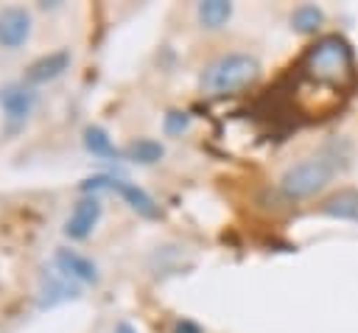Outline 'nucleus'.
Returning <instances> with one entry per match:
<instances>
[{"mask_svg": "<svg viewBox=\"0 0 358 333\" xmlns=\"http://www.w3.org/2000/svg\"><path fill=\"white\" fill-rule=\"evenodd\" d=\"M302 81L313 90H322L324 109L341 106L350 90L355 87V53L350 42L338 34L319 36L299 62Z\"/></svg>", "mask_w": 358, "mask_h": 333, "instance_id": "1", "label": "nucleus"}, {"mask_svg": "<svg viewBox=\"0 0 358 333\" xmlns=\"http://www.w3.org/2000/svg\"><path fill=\"white\" fill-rule=\"evenodd\" d=\"M260 76V64L249 53H227L210 62L201 73V90L210 95H224L249 87Z\"/></svg>", "mask_w": 358, "mask_h": 333, "instance_id": "2", "label": "nucleus"}, {"mask_svg": "<svg viewBox=\"0 0 358 333\" xmlns=\"http://www.w3.org/2000/svg\"><path fill=\"white\" fill-rule=\"evenodd\" d=\"M336 176V162L330 157H305L299 162H294L291 168H285V173L280 176V193L291 201L299 199H310L319 190H324Z\"/></svg>", "mask_w": 358, "mask_h": 333, "instance_id": "3", "label": "nucleus"}, {"mask_svg": "<svg viewBox=\"0 0 358 333\" xmlns=\"http://www.w3.org/2000/svg\"><path fill=\"white\" fill-rule=\"evenodd\" d=\"M101 187H109V190H115L137 215H143V218H157L159 215V207H157V201L143 190V187H137L134 182H126V179H115V176H106V173H98V176H90V179H84L81 182V190L90 196L92 190H101Z\"/></svg>", "mask_w": 358, "mask_h": 333, "instance_id": "4", "label": "nucleus"}, {"mask_svg": "<svg viewBox=\"0 0 358 333\" xmlns=\"http://www.w3.org/2000/svg\"><path fill=\"white\" fill-rule=\"evenodd\" d=\"M98 218H101V199L90 193V196H84V199L73 207L70 218L64 221V235L73 238V241H81V238H87V235L95 229Z\"/></svg>", "mask_w": 358, "mask_h": 333, "instance_id": "5", "label": "nucleus"}, {"mask_svg": "<svg viewBox=\"0 0 358 333\" xmlns=\"http://www.w3.org/2000/svg\"><path fill=\"white\" fill-rule=\"evenodd\" d=\"M31 34V14L22 6H8L0 11V45L20 48Z\"/></svg>", "mask_w": 358, "mask_h": 333, "instance_id": "6", "label": "nucleus"}, {"mask_svg": "<svg viewBox=\"0 0 358 333\" xmlns=\"http://www.w3.org/2000/svg\"><path fill=\"white\" fill-rule=\"evenodd\" d=\"M34 104H36V95H34V90L25 87V84H11V87H6V90L0 92V106H3V112H6V118H8L11 123L25 120V118L31 115Z\"/></svg>", "mask_w": 358, "mask_h": 333, "instance_id": "7", "label": "nucleus"}, {"mask_svg": "<svg viewBox=\"0 0 358 333\" xmlns=\"http://www.w3.org/2000/svg\"><path fill=\"white\" fill-rule=\"evenodd\" d=\"M53 260H56V269H59L64 277H70V280H81V283H95V280H98L95 263H92L90 257L78 255L76 249H59Z\"/></svg>", "mask_w": 358, "mask_h": 333, "instance_id": "8", "label": "nucleus"}, {"mask_svg": "<svg viewBox=\"0 0 358 333\" xmlns=\"http://www.w3.org/2000/svg\"><path fill=\"white\" fill-rule=\"evenodd\" d=\"M67 67H70V53H67V50H56V53H48V56H42V59H36V62L28 67L25 81H28V84H45V81L62 76Z\"/></svg>", "mask_w": 358, "mask_h": 333, "instance_id": "9", "label": "nucleus"}, {"mask_svg": "<svg viewBox=\"0 0 358 333\" xmlns=\"http://www.w3.org/2000/svg\"><path fill=\"white\" fill-rule=\"evenodd\" d=\"M73 297H78V288L70 283V277H64V274L59 271V274L45 277V283H42V297H39V308H50V305L64 302V299H73Z\"/></svg>", "mask_w": 358, "mask_h": 333, "instance_id": "10", "label": "nucleus"}, {"mask_svg": "<svg viewBox=\"0 0 358 333\" xmlns=\"http://www.w3.org/2000/svg\"><path fill=\"white\" fill-rule=\"evenodd\" d=\"M322 213L333 218H358V190H338L322 201Z\"/></svg>", "mask_w": 358, "mask_h": 333, "instance_id": "11", "label": "nucleus"}, {"mask_svg": "<svg viewBox=\"0 0 358 333\" xmlns=\"http://www.w3.org/2000/svg\"><path fill=\"white\" fill-rule=\"evenodd\" d=\"M322 22H324V11L319 6H313V3H302L291 14V25L299 34H316Z\"/></svg>", "mask_w": 358, "mask_h": 333, "instance_id": "12", "label": "nucleus"}, {"mask_svg": "<svg viewBox=\"0 0 358 333\" xmlns=\"http://www.w3.org/2000/svg\"><path fill=\"white\" fill-rule=\"evenodd\" d=\"M232 17V3L227 0H204L199 3V20L204 28H221Z\"/></svg>", "mask_w": 358, "mask_h": 333, "instance_id": "13", "label": "nucleus"}, {"mask_svg": "<svg viewBox=\"0 0 358 333\" xmlns=\"http://www.w3.org/2000/svg\"><path fill=\"white\" fill-rule=\"evenodd\" d=\"M162 154H165L162 143H157V140H151V137H140V140H134V143L129 146V160H134V162H140V165H154V162L162 160Z\"/></svg>", "mask_w": 358, "mask_h": 333, "instance_id": "14", "label": "nucleus"}, {"mask_svg": "<svg viewBox=\"0 0 358 333\" xmlns=\"http://www.w3.org/2000/svg\"><path fill=\"white\" fill-rule=\"evenodd\" d=\"M84 146L90 154L95 157H117V148L112 146L109 134L101 129V126H87L84 129Z\"/></svg>", "mask_w": 358, "mask_h": 333, "instance_id": "15", "label": "nucleus"}, {"mask_svg": "<svg viewBox=\"0 0 358 333\" xmlns=\"http://www.w3.org/2000/svg\"><path fill=\"white\" fill-rule=\"evenodd\" d=\"M187 126H190V115L182 112V109H171V112L162 118V129H165V134H182Z\"/></svg>", "mask_w": 358, "mask_h": 333, "instance_id": "16", "label": "nucleus"}, {"mask_svg": "<svg viewBox=\"0 0 358 333\" xmlns=\"http://www.w3.org/2000/svg\"><path fill=\"white\" fill-rule=\"evenodd\" d=\"M173 333H204L193 319H176L173 322Z\"/></svg>", "mask_w": 358, "mask_h": 333, "instance_id": "17", "label": "nucleus"}, {"mask_svg": "<svg viewBox=\"0 0 358 333\" xmlns=\"http://www.w3.org/2000/svg\"><path fill=\"white\" fill-rule=\"evenodd\" d=\"M115 333H137V330H134V327H131L129 322H120V325L115 327Z\"/></svg>", "mask_w": 358, "mask_h": 333, "instance_id": "18", "label": "nucleus"}]
</instances>
